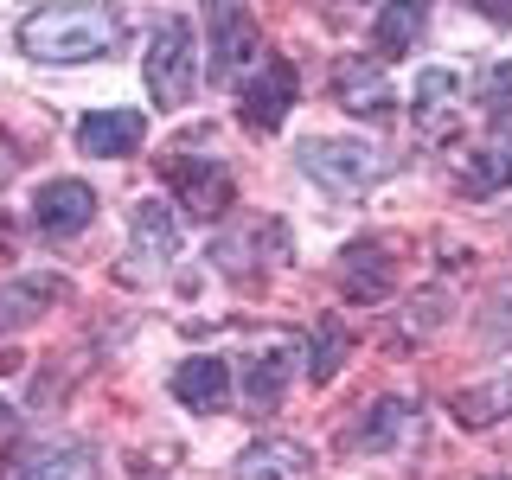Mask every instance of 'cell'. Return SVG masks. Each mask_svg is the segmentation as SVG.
<instances>
[{
    "label": "cell",
    "mask_w": 512,
    "mask_h": 480,
    "mask_svg": "<svg viewBox=\"0 0 512 480\" xmlns=\"http://www.w3.org/2000/svg\"><path fill=\"white\" fill-rule=\"evenodd\" d=\"M340 365H346V327H340V320H320V340H314V365H308V378H314V384H327V378H340Z\"/></svg>",
    "instance_id": "cell-21"
},
{
    "label": "cell",
    "mask_w": 512,
    "mask_h": 480,
    "mask_svg": "<svg viewBox=\"0 0 512 480\" xmlns=\"http://www.w3.org/2000/svg\"><path fill=\"white\" fill-rule=\"evenodd\" d=\"M288 372H295V359H288V352H256L250 372H244V397H250V410H276V404H282V391H288Z\"/></svg>",
    "instance_id": "cell-17"
},
{
    "label": "cell",
    "mask_w": 512,
    "mask_h": 480,
    "mask_svg": "<svg viewBox=\"0 0 512 480\" xmlns=\"http://www.w3.org/2000/svg\"><path fill=\"white\" fill-rule=\"evenodd\" d=\"M205 20H212V71L231 77L256 58V26H250V0H205Z\"/></svg>",
    "instance_id": "cell-8"
},
{
    "label": "cell",
    "mask_w": 512,
    "mask_h": 480,
    "mask_svg": "<svg viewBox=\"0 0 512 480\" xmlns=\"http://www.w3.org/2000/svg\"><path fill=\"white\" fill-rule=\"evenodd\" d=\"M404 423H410V404H404V397H378L372 416H365V423L352 429V442L378 455V448H391V442H397V429H404Z\"/></svg>",
    "instance_id": "cell-20"
},
{
    "label": "cell",
    "mask_w": 512,
    "mask_h": 480,
    "mask_svg": "<svg viewBox=\"0 0 512 480\" xmlns=\"http://www.w3.org/2000/svg\"><path fill=\"white\" fill-rule=\"evenodd\" d=\"M52 301H71V282L64 276H13V282H0V333L32 327Z\"/></svg>",
    "instance_id": "cell-12"
},
{
    "label": "cell",
    "mask_w": 512,
    "mask_h": 480,
    "mask_svg": "<svg viewBox=\"0 0 512 480\" xmlns=\"http://www.w3.org/2000/svg\"><path fill=\"white\" fill-rule=\"evenodd\" d=\"M333 96H340L352 116H391V103H397L378 64H352V58L333 71Z\"/></svg>",
    "instance_id": "cell-14"
},
{
    "label": "cell",
    "mask_w": 512,
    "mask_h": 480,
    "mask_svg": "<svg viewBox=\"0 0 512 480\" xmlns=\"http://www.w3.org/2000/svg\"><path fill=\"white\" fill-rule=\"evenodd\" d=\"M173 250H180V224H173V212L154 205V199H141L135 205V256H148V263L160 269Z\"/></svg>",
    "instance_id": "cell-16"
},
{
    "label": "cell",
    "mask_w": 512,
    "mask_h": 480,
    "mask_svg": "<svg viewBox=\"0 0 512 480\" xmlns=\"http://www.w3.org/2000/svg\"><path fill=\"white\" fill-rule=\"evenodd\" d=\"M148 135V116L141 109H96V116L77 122V148L90 160H128Z\"/></svg>",
    "instance_id": "cell-9"
},
{
    "label": "cell",
    "mask_w": 512,
    "mask_h": 480,
    "mask_svg": "<svg viewBox=\"0 0 512 480\" xmlns=\"http://www.w3.org/2000/svg\"><path fill=\"white\" fill-rule=\"evenodd\" d=\"M506 416H512V372H500V378H487V384H474V391L455 397V423L461 429H493V423H506Z\"/></svg>",
    "instance_id": "cell-15"
},
{
    "label": "cell",
    "mask_w": 512,
    "mask_h": 480,
    "mask_svg": "<svg viewBox=\"0 0 512 480\" xmlns=\"http://www.w3.org/2000/svg\"><path fill=\"white\" fill-rule=\"evenodd\" d=\"M7 416H13V410H7V404H0V423H7Z\"/></svg>",
    "instance_id": "cell-27"
},
{
    "label": "cell",
    "mask_w": 512,
    "mask_h": 480,
    "mask_svg": "<svg viewBox=\"0 0 512 480\" xmlns=\"http://www.w3.org/2000/svg\"><path fill=\"white\" fill-rule=\"evenodd\" d=\"M487 480H512V474H487Z\"/></svg>",
    "instance_id": "cell-28"
},
{
    "label": "cell",
    "mask_w": 512,
    "mask_h": 480,
    "mask_svg": "<svg viewBox=\"0 0 512 480\" xmlns=\"http://www.w3.org/2000/svg\"><path fill=\"white\" fill-rule=\"evenodd\" d=\"M167 180H173V192L192 205L199 218H218L224 205H231V173L218 167V160H192V141H180V148L167 154Z\"/></svg>",
    "instance_id": "cell-6"
},
{
    "label": "cell",
    "mask_w": 512,
    "mask_h": 480,
    "mask_svg": "<svg viewBox=\"0 0 512 480\" xmlns=\"http://www.w3.org/2000/svg\"><path fill=\"white\" fill-rule=\"evenodd\" d=\"M487 333H512V288H500L487 308Z\"/></svg>",
    "instance_id": "cell-24"
},
{
    "label": "cell",
    "mask_w": 512,
    "mask_h": 480,
    "mask_svg": "<svg viewBox=\"0 0 512 480\" xmlns=\"http://www.w3.org/2000/svg\"><path fill=\"white\" fill-rule=\"evenodd\" d=\"M173 397H180L186 410H224L231 404V365L224 359H186L180 372H173Z\"/></svg>",
    "instance_id": "cell-13"
},
{
    "label": "cell",
    "mask_w": 512,
    "mask_h": 480,
    "mask_svg": "<svg viewBox=\"0 0 512 480\" xmlns=\"http://www.w3.org/2000/svg\"><path fill=\"white\" fill-rule=\"evenodd\" d=\"M0 480H96V455L84 442H20L0 455Z\"/></svg>",
    "instance_id": "cell-5"
},
{
    "label": "cell",
    "mask_w": 512,
    "mask_h": 480,
    "mask_svg": "<svg viewBox=\"0 0 512 480\" xmlns=\"http://www.w3.org/2000/svg\"><path fill=\"white\" fill-rule=\"evenodd\" d=\"M493 186H512V116L487 135V148L474 154L468 167V192H493Z\"/></svg>",
    "instance_id": "cell-18"
},
{
    "label": "cell",
    "mask_w": 512,
    "mask_h": 480,
    "mask_svg": "<svg viewBox=\"0 0 512 480\" xmlns=\"http://www.w3.org/2000/svg\"><path fill=\"white\" fill-rule=\"evenodd\" d=\"M474 13H487V20H500V26H512V0H468Z\"/></svg>",
    "instance_id": "cell-25"
},
{
    "label": "cell",
    "mask_w": 512,
    "mask_h": 480,
    "mask_svg": "<svg viewBox=\"0 0 512 480\" xmlns=\"http://www.w3.org/2000/svg\"><path fill=\"white\" fill-rule=\"evenodd\" d=\"M7 173H13V154H0V186H7Z\"/></svg>",
    "instance_id": "cell-26"
},
{
    "label": "cell",
    "mask_w": 512,
    "mask_h": 480,
    "mask_svg": "<svg viewBox=\"0 0 512 480\" xmlns=\"http://www.w3.org/2000/svg\"><path fill=\"white\" fill-rule=\"evenodd\" d=\"M416 32H423V0H391V7L378 13V52L404 58L416 45Z\"/></svg>",
    "instance_id": "cell-19"
},
{
    "label": "cell",
    "mask_w": 512,
    "mask_h": 480,
    "mask_svg": "<svg viewBox=\"0 0 512 480\" xmlns=\"http://www.w3.org/2000/svg\"><path fill=\"white\" fill-rule=\"evenodd\" d=\"M410 103L423 109V116H442L448 103H461V77L455 71H423V77H416V90H410Z\"/></svg>",
    "instance_id": "cell-22"
},
{
    "label": "cell",
    "mask_w": 512,
    "mask_h": 480,
    "mask_svg": "<svg viewBox=\"0 0 512 480\" xmlns=\"http://www.w3.org/2000/svg\"><path fill=\"white\" fill-rule=\"evenodd\" d=\"M128 20L109 0H52V7L20 20V52L39 64H84V58H109L122 45Z\"/></svg>",
    "instance_id": "cell-1"
},
{
    "label": "cell",
    "mask_w": 512,
    "mask_h": 480,
    "mask_svg": "<svg viewBox=\"0 0 512 480\" xmlns=\"http://www.w3.org/2000/svg\"><path fill=\"white\" fill-rule=\"evenodd\" d=\"M474 103L493 109V116H512V58H500V64H487V71H480Z\"/></svg>",
    "instance_id": "cell-23"
},
{
    "label": "cell",
    "mask_w": 512,
    "mask_h": 480,
    "mask_svg": "<svg viewBox=\"0 0 512 480\" xmlns=\"http://www.w3.org/2000/svg\"><path fill=\"white\" fill-rule=\"evenodd\" d=\"M295 90H301V77H295V64L288 58H256V71H250V84H244V128H256V135H269V128H282L288 122V109H295Z\"/></svg>",
    "instance_id": "cell-4"
},
{
    "label": "cell",
    "mask_w": 512,
    "mask_h": 480,
    "mask_svg": "<svg viewBox=\"0 0 512 480\" xmlns=\"http://www.w3.org/2000/svg\"><path fill=\"white\" fill-rule=\"evenodd\" d=\"M397 288V263L391 250L378 244V237H365V244H346L340 250V295L359 301V308H372V301H384Z\"/></svg>",
    "instance_id": "cell-7"
},
{
    "label": "cell",
    "mask_w": 512,
    "mask_h": 480,
    "mask_svg": "<svg viewBox=\"0 0 512 480\" xmlns=\"http://www.w3.org/2000/svg\"><path fill=\"white\" fill-rule=\"evenodd\" d=\"M301 167H308V180H320L333 199H359V192H372L384 173H391V160L378 148H365V141L314 135V141H301Z\"/></svg>",
    "instance_id": "cell-3"
},
{
    "label": "cell",
    "mask_w": 512,
    "mask_h": 480,
    "mask_svg": "<svg viewBox=\"0 0 512 480\" xmlns=\"http://www.w3.org/2000/svg\"><path fill=\"white\" fill-rule=\"evenodd\" d=\"M32 218H39L45 237H77L96 218V192L84 180H52V186H39V199H32Z\"/></svg>",
    "instance_id": "cell-10"
},
{
    "label": "cell",
    "mask_w": 512,
    "mask_h": 480,
    "mask_svg": "<svg viewBox=\"0 0 512 480\" xmlns=\"http://www.w3.org/2000/svg\"><path fill=\"white\" fill-rule=\"evenodd\" d=\"M141 77H148L154 109L192 103V84H199V52H192V26L180 20V13L154 20V39H148V58H141Z\"/></svg>",
    "instance_id": "cell-2"
},
{
    "label": "cell",
    "mask_w": 512,
    "mask_h": 480,
    "mask_svg": "<svg viewBox=\"0 0 512 480\" xmlns=\"http://www.w3.org/2000/svg\"><path fill=\"white\" fill-rule=\"evenodd\" d=\"M314 468V455L301 442H288V436H263V442H250L244 455H237V468L231 480H308Z\"/></svg>",
    "instance_id": "cell-11"
}]
</instances>
